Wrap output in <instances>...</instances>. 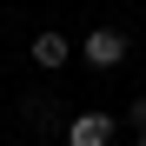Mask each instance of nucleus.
Instances as JSON below:
<instances>
[{"label": "nucleus", "instance_id": "7ed1b4c3", "mask_svg": "<svg viewBox=\"0 0 146 146\" xmlns=\"http://www.w3.org/2000/svg\"><path fill=\"white\" fill-rule=\"evenodd\" d=\"M33 60H40V66H66V60H73V40H66V33H33Z\"/></svg>", "mask_w": 146, "mask_h": 146}, {"label": "nucleus", "instance_id": "39448f33", "mask_svg": "<svg viewBox=\"0 0 146 146\" xmlns=\"http://www.w3.org/2000/svg\"><path fill=\"white\" fill-rule=\"evenodd\" d=\"M139 146H146V133H139Z\"/></svg>", "mask_w": 146, "mask_h": 146}, {"label": "nucleus", "instance_id": "f03ea898", "mask_svg": "<svg viewBox=\"0 0 146 146\" xmlns=\"http://www.w3.org/2000/svg\"><path fill=\"white\" fill-rule=\"evenodd\" d=\"M66 146H113V119H106V113H73Z\"/></svg>", "mask_w": 146, "mask_h": 146}, {"label": "nucleus", "instance_id": "20e7f679", "mask_svg": "<svg viewBox=\"0 0 146 146\" xmlns=\"http://www.w3.org/2000/svg\"><path fill=\"white\" fill-rule=\"evenodd\" d=\"M126 119H133V126L146 133V100H133V106H126Z\"/></svg>", "mask_w": 146, "mask_h": 146}, {"label": "nucleus", "instance_id": "f257e3e1", "mask_svg": "<svg viewBox=\"0 0 146 146\" xmlns=\"http://www.w3.org/2000/svg\"><path fill=\"white\" fill-rule=\"evenodd\" d=\"M86 60L93 66H119V60H126V33H119V27H93L86 33Z\"/></svg>", "mask_w": 146, "mask_h": 146}]
</instances>
